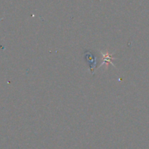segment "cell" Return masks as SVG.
Instances as JSON below:
<instances>
[{
	"label": "cell",
	"instance_id": "1",
	"mask_svg": "<svg viewBox=\"0 0 149 149\" xmlns=\"http://www.w3.org/2000/svg\"><path fill=\"white\" fill-rule=\"evenodd\" d=\"M100 54L102 63L99 65V67L102 66V65H106V68L108 69L109 64H111L113 66L116 67V65L112 63V61L113 59H115L113 56L114 53H111L109 50H106V51H100Z\"/></svg>",
	"mask_w": 149,
	"mask_h": 149
}]
</instances>
